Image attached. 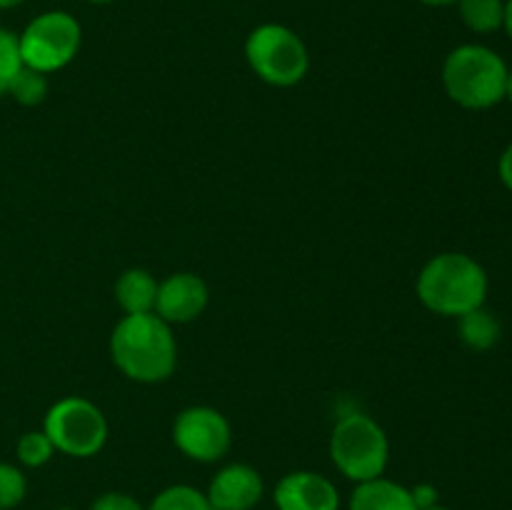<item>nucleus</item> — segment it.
<instances>
[{"label":"nucleus","instance_id":"obj_1","mask_svg":"<svg viewBox=\"0 0 512 510\" xmlns=\"http://www.w3.org/2000/svg\"><path fill=\"white\" fill-rule=\"evenodd\" d=\"M110 358L135 383H163L178 363V345L160 315H125L110 335Z\"/></svg>","mask_w":512,"mask_h":510},{"label":"nucleus","instance_id":"obj_2","mask_svg":"<svg viewBox=\"0 0 512 510\" xmlns=\"http://www.w3.org/2000/svg\"><path fill=\"white\" fill-rule=\"evenodd\" d=\"M418 298L428 310L460 318L480 308L488 295L483 265L465 253H440L423 265L418 275Z\"/></svg>","mask_w":512,"mask_h":510},{"label":"nucleus","instance_id":"obj_3","mask_svg":"<svg viewBox=\"0 0 512 510\" xmlns=\"http://www.w3.org/2000/svg\"><path fill=\"white\" fill-rule=\"evenodd\" d=\"M505 83H508V65L485 45H460L445 58V93L463 108H493L505 98Z\"/></svg>","mask_w":512,"mask_h":510},{"label":"nucleus","instance_id":"obj_4","mask_svg":"<svg viewBox=\"0 0 512 510\" xmlns=\"http://www.w3.org/2000/svg\"><path fill=\"white\" fill-rule=\"evenodd\" d=\"M330 458L355 483L380 478L388 468L390 443L383 425L365 413H348L330 433Z\"/></svg>","mask_w":512,"mask_h":510},{"label":"nucleus","instance_id":"obj_5","mask_svg":"<svg viewBox=\"0 0 512 510\" xmlns=\"http://www.w3.org/2000/svg\"><path fill=\"white\" fill-rule=\"evenodd\" d=\"M245 58L253 73L275 88L298 85L310 68L308 48L300 35L278 23H265L248 35Z\"/></svg>","mask_w":512,"mask_h":510},{"label":"nucleus","instance_id":"obj_6","mask_svg":"<svg viewBox=\"0 0 512 510\" xmlns=\"http://www.w3.org/2000/svg\"><path fill=\"white\" fill-rule=\"evenodd\" d=\"M43 430L55 450L73 458L98 455L108 440V420L103 410L80 395H68L50 405Z\"/></svg>","mask_w":512,"mask_h":510},{"label":"nucleus","instance_id":"obj_7","mask_svg":"<svg viewBox=\"0 0 512 510\" xmlns=\"http://www.w3.org/2000/svg\"><path fill=\"white\" fill-rule=\"evenodd\" d=\"M83 30L70 13L50 10L28 23V28L18 35L20 58L28 68L40 73H55L65 68L78 55Z\"/></svg>","mask_w":512,"mask_h":510},{"label":"nucleus","instance_id":"obj_8","mask_svg":"<svg viewBox=\"0 0 512 510\" xmlns=\"http://www.w3.org/2000/svg\"><path fill=\"white\" fill-rule=\"evenodd\" d=\"M173 443L188 458L200 463H215L233 443V430L220 410L208 405L185 408L173 423Z\"/></svg>","mask_w":512,"mask_h":510},{"label":"nucleus","instance_id":"obj_9","mask_svg":"<svg viewBox=\"0 0 512 510\" xmlns=\"http://www.w3.org/2000/svg\"><path fill=\"white\" fill-rule=\"evenodd\" d=\"M208 308V285L195 273L168 275L158 285V300H155V315L168 325L190 323Z\"/></svg>","mask_w":512,"mask_h":510},{"label":"nucleus","instance_id":"obj_10","mask_svg":"<svg viewBox=\"0 0 512 510\" xmlns=\"http://www.w3.org/2000/svg\"><path fill=\"white\" fill-rule=\"evenodd\" d=\"M263 488L258 470L245 463H233L218 470L205 495L213 510H253L263 498Z\"/></svg>","mask_w":512,"mask_h":510},{"label":"nucleus","instance_id":"obj_11","mask_svg":"<svg viewBox=\"0 0 512 510\" xmlns=\"http://www.w3.org/2000/svg\"><path fill=\"white\" fill-rule=\"evenodd\" d=\"M278 510H338V488L325 475L310 470L288 473L275 488Z\"/></svg>","mask_w":512,"mask_h":510},{"label":"nucleus","instance_id":"obj_12","mask_svg":"<svg viewBox=\"0 0 512 510\" xmlns=\"http://www.w3.org/2000/svg\"><path fill=\"white\" fill-rule=\"evenodd\" d=\"M350 510H418L413 493L405 485L385 480L383 475L358 483L350 495Z\"/></svg>","mask_w":512,"mask_h":510},{"label":"nucleus","instance_id":"obj_13","mask_svg":"<svg viewBox=\"0 0 512 510\" xmlns=\"http://www.w3.org/2000/svg\"><path fill=\"white\" fill-rule=\"evenodd\" d=\"M158 280L143 268H130L115 283V300L125 315L155 313L158 300Z\"/></svg>","mask_w":512,"mask_h":510},{"label":"nucleus","instance_id":"obj_14","mask_svg":"<svg viewBox=\"0 0 512 510\" xmlns=\"http://www.w3.org/2000/svg\"><path fill=\"white\" fill-rule=\"evenodd\" d=\"M458 333L468 348L473 350H488L498 343L500 338V323L493 313L480 305V308L470 310V313L458 318Z\"/></svg>","mask_w":512,"mask_h":510},{"label":"nucleus","instance_id":"obj_15","mask_svg":"<svg viewBox=\"0 0 512 510\" xmlns=\"http://www.w3.org/2000/svg\"><path fill=\"white\" fill-rule=\"evenodd\" d=\"M458 5L463 23L475 33H495L498 28H503V0H458Z\"/></svg>","mask_w":512,"mask_h":510},{"label":"nucleus","instance_id":"obj_16","mask_svg":"<svg viewBox=\"0 0 512 510\" xmlns=\"http://www.w3.org/2000/svg\"><path fill=\"white\" fill-rule=\"evenodd\" d=\"M148 510H213V505L208 503V495L190 485H170L155 495Z\"/></svg>","mask_w":512,"mask_h":510},{"label":"nucleus","instance_id":"obj_17","mask_svg":"<svg viewBox=\"0 0 512 510\" xmlns=\"http://www.w3.org/2000/svg\"><path fill=\"white\" fill-rule=\"evenodd\" d=\"M8 93L13 95L20 105H38L43 103L45 95H48V78H45V73H40V70L23 65V68L18 70V75L13 78V83H10Z\"/></svg>","mask_w":512,"mask_h":510},{"label":"nucleus","instance_id":"obj_18","mask_svg":"<svg viewBox=\"0 0 512 510\" xmlns=\"http://www.w3.org/2000/svg\"><path fill=\"white\" fill-rule=\"evenodd\" d=\"M15 453H18V460L23 465H28V468H40V465H45L53 458L55 448L53 443H50L48 435H45V430H30V433L20 435Z\"/></svg>","mask_w":512,"mask_h":510},{"label":"nucleus","instance_id":"obj_19","mask_svg":"<svg viewBox=\"0 0 512 510\" xmlns=\"http://www.w3.org/2000/svg\"><path fill=\"white\" fill-rule=\"evenodd\" d=\"M20 68H23V58H20L18 35L0 28V95L8 93L10 83Z\"/></svg>","mask_w":512,"mask_h":510},{"label":"nucleus","instance_id":"obj_20","mask_svg":"<svg viewBox=\"0 0 512 510\" xmlns=\"http://www.w3.org/2000/svg\"><path fill=\"white\" fill-rule=\"evenodd\" d=\"M25 490H28L25 475L15 465L0 463V510H10L23 503Z\"/></svg>","mask_w":512,"mask_h":510},{"label":"nucleus","instance_id":"obj_21","mask_svg":"<svg viewBox=\"0 0 512 510\" xmlns=\"http://www.w3.org/2000/svg\"><path fill=\"white\" fill-rule=\"evenodd\" d=\"M90 510H143V505L125 493H105L90 505Z\"/></svg>","mask_w":512,"mask_h":510},{"label":"nucleus","instance_id":"obj_22","mask_svg":"<svg viewBox=\"0 0 512 510\" xmlns=\"http://www.w3.org/2000/svg\"><path fill=\"white\" fill-rule=\"evenodd\" d=\"M410 493H413V500L415 505H418V510L430 508V505H438V493H435L433 485H418V488L410 490Z\"/></svg>","mask_w":512,"mask_h":510},{"label":"nucleus","instance_id":"obj_23","mask_svg":"<svg viewBox=\"0 0 512 510\" xmlns=\"http://www.w3.org/2000/svg\"><path fill=\"white\" fill-rule=\"evenodd\" d=\"M498 170H500V180L505 183V188L512 190V143L505 148V153L500 155Z\"/></svg>","mask_w":512,"mask_h":510},{"label":"nucleus","instance_id":"obj_24","mask_svg":"<svg viewBox=\"0 0 512 510\" xmlns=\"http://www.w3.org/2000/svg\"><path fill=\"white\" fill-rule=\"evenodd\" d=\"M503 25H505V30H508V35L512 38V0H508V3H505V20H503Z\"/></svg>","mask_w":512,"mask_h":510},{"label":"nucleus","instance_id":"obj_25","mask_svg":"<svg viewBox=\"0 0 512 510\" xmlns=\"http://www.w3.org/2000/svg\"><path fill=\"white\" fill-rule=\"evenodd\" d=\"M505 98L512 103V70H508V83H505Z\"/></svg>","mask_w":512,"mask_h":510},{"label":"nucleus","instance_id":"obj_26","mask_svg":"<svg viewBox=\"0 0 512 510\" xmlns=\"http://www.w3.org/2000/svg\"><path fill=\"white\" fill-rule=\"evenodd\" d=\"M23 0H0V10H8V8H15V5H20Z\"/></svg>","mask_w":512,"mask_h":510},{"label":"nucleus","instance_id":"obj_27","mask_svg":"<svg viewBox=\"0 0 512 510\" xmlns=\"http://www.w3.org/2000/svg\"><path fill=\"white\" fill-rule=\"evenodd\" d=\"M420 3H425V5H453V3H458V0H420Z\"/></svg>","mask_w":512,"mask_h":510},{"label":"nucleus","instance_id":"obj_28","mask_svg":"<svg viewBox=\"0 0 512 510\" xmlns=\"http://www.w3.org/2000/svg\"><path fill=\"white\" fill-rule=\"evenodd\" d=\"M425 510H448V508H443V505H430V508H425Z\"/></svg>","mask_w":512,"mask_h":510},{"label":"nucleus","instance_id":"obj_29","mask_svg":"<svg viewBox=\"0 0 512 510\" xmlns=\"http://www.w3.org/2000/svg\"><path fill=\"white\" fill-rule=\"evenodd\" d=\"M88 3H98L100 5V3H113V0H88Z\"/></svg>","mask_w":512,"mask_h":510},{"label":"nucleus","instance_id":"obj_30","mask_svg":"<svg viewBox=\"0 0 512 510\" xmlns=\"http://www.w3.org/2000/svg\"><path fill=\"white\" fill-rule=\"evenodd\" d=\"M60 510H75V508H60Z\"/></svg>","mask_w":512,"mask_h":510}]
</instances>
